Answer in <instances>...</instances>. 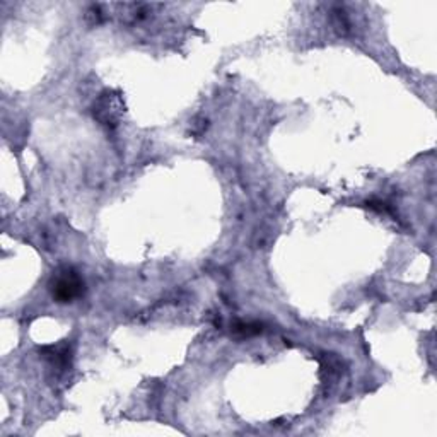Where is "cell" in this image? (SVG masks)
I'll return each mask as SVG.
<instances>
[{"mask_svg":"<svg viewBox=\"0 0 437 437\" xmlns=\"http://www.w3.org/2000/svg\"><path fill=\"white\" fill-rule=\"evenodd\" d=\"M232 332H234L236 335L241 336H253L263 332V325L253 323V321H248V323H241V321H239V323H236L234 327H232Z\"/></svg>","mask_w":437,"mask_h":437,"instance_id":"obj_4","label":"cell"},{"mask_svg":"<svg viewBox=\"0 0 437 437\" xmlns=\"http://www.w3.org/2000/svg\"><path fill=\"white\" fill-rule=\"evenodd\" d=\"M41 354L53 367L62 369V371L70 367V363H72V349H70L69 343L45 347V349H41Z\"/></svg>","mask_w":437,"mask_h":437,"instance_id":"obj_3","label":"cell"},{"mask_svg":"<svg viewBox=\"0 0 437 437\" xmlns=\"http://www.w3.org/2000/svg\"><path fill=\"white\" fill-rule=\"evenodd\" d=\"M123 101H121L120 94L113 91L103 92L98 98V101L94 103V118L103 125V127L114 128L120 123L121 116H123Z\"/></svg>","mask_w":437,"mask_h":437,"instance_id":"obj_2","label":"cell"},{"mask_svg":"<svg viewBox=\"0 0 437 437\" xmlns=\"http://www.w3.org/2000/svg\"><path fill=\"white\" fill-rule=\"evenodd\" d=\"M84 281L72 267H63L53 274L50 291L57 303H72L84 294Z\"/></svg>","mask_w":437,"mask_h":437,"instance_id":"obj_1","label":"cell"},{"mask_svg":"<svg viewBox=\"0 0 437 437\" xmlns=\"http://www.w3.org/2000/svg\"><path fill=\"white\" fill-rule=\"evenodd\" d=\"M88 17H91L92 24H99L103 21L101 6H91L88 10Z\"/></svg>","mask_w":437,"mask_h":437,"instance_id":"obj_5","label":"cell"}]
</instances>
